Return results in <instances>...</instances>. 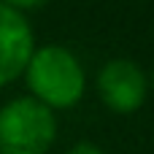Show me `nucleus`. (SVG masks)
<instances>
[{
    "label": "nucleus",
    "mask_w": 154,
    "mask_h": 154,
    "mask_svg": "<svg viewBox=\"0 0 154 154\" xmlns=\"http://www.w3.org/2000/svg\"><path fill=\"white\" fill-rule=\"evenodd\" d=\"M65 154H106V152L97 143H92V141H76Z\"/></svg>",
    "instance_id": "obj_6"
},
{
    "label": "nucleus",
    "mask_w": 154,
    "mask_h": 154,
    "mask_svg": "<svg viewBox=\"0 0 154 154\" xmlns=\"http://www.w3.org/2000/svg\"><path fill=\"white\" fill-rule=\"evenodd\" d=\"M57 141V114L30 95L0 106V154H49Z\"/></svg>",
    "instance_id": "obj_2"
},
{
    "label": "nucleus",
    "mask_w": 154,
    "mask_h": 154,
    "mask_svg": "<svg viewBox=\"0 0 154 154\" xmlns=\"http://www.w3.org/2000/svg\"><path fill=\"white\" fill-rule=\"evenodd\" d=\"M3 5H8V8H14V11H35V8H41V5H46L49 0H0Z\"/></svg>",
    "instance_id": "obj_5"
},
{
    "label": "nucleus",
    "mask_w": 154,
    "mask_h": 154,
    "mask_svg": "<svg viewBox=\"0 0 154 154\" xmlns=\"http://www.w3.org/2000/svg\"><path fill=\"white\" fill-rule=\"evenodd\" d=\"M35 51V30L22 11L0 3V89L22 79Z\"/></svg>",
    "instance_id": "obj_4"
},
{
    "label": "nucleus",
    "mask_w": 154,
    "mask_h": 154,
    "mask_svg": "<svg viewBox=\"0 0 154 154\" xmlns=\"http://www.w3.org/2000/svg\"><path fill=\"white\" fill-rule=\"evenodd\" d=\"M22 79L30 89V97L54 114L79 106L87 92V70L81 60L76 51L60 43L35 46Z\"/></svg>",
    "instance_id": "obj_1"
},
{
    "label": "nucleus",
    "mask_w": 154,
    "mask_h": 154,
    "mask_svg": "<svg viewBox=\"0 0 154 154\" xmlns=\"http://www.w3.org/2000/svg\"><path fill=\"white\" fill-rule=\"evenodd\" d=\"M149 76L143 68L127 57H114L97 70V95L103 106L114 114H135L146 103Z\"/></svg>",
    "instance_id": "obj_3"
},
{
    "label": "nucleus",
    "mask_w": 154,
    "mask_h": 154,
    "mask_svg": "<svg viewBox=\"0 0 154 154\" xmlns=\"http://www.w3.org/2000/svg\"><path fill=\"white\" fill-rule=\"evenodd\" d=\"M149 87L154 89V68H152V79H149Z\"/></svg>",
    "instance_id": "obj_7"
}]
</instances>
